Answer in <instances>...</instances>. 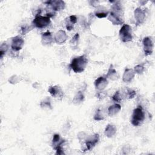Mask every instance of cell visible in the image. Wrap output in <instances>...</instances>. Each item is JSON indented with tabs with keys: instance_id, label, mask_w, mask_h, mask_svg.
<instances>
[{
	"instance_id": "obj_6",
	"label": "cell",
	"mask_w": 155,
	"mask_h": 155,
	"mask_svg": "<svg viewBox=\"0 0 155 155\" xmlns=\"http://www.w3.org/2000/svg\"><path fill=\"white\" fill-rule=\"evenodd\" d=\"M99 140V135L97 133L88 136L85 139V151H89L93 149Z\"/></svg>"
},
{
	"instance_id": "obj_13",
	"label": "cell",
	"mask_w": 155,
	"mask_h": 155,
	"mask_svg": "<svg viewBox=\"0 0 155 155\" xmlns=\"http://www.w3.org/2000/svg\"><path fill=\"white\" fill-rule=\"evenodd\" d=\"M108 83V79L106 77L100 76L95 80L94 85L96 90L99 91H103L107 87Z\"/></svg>"
},
{
	"instance_id": "obj_28",
	"label": "cell",
	"mask_w": 155,
	"mask_h": 155,
	"mask_svg": "<svg viewBox=\"0 0 155 155\" xmlns=\"http://www.w3.org/2000/svg\"><path fill=\"white\" fill-rule=\"evenodd\" d=\"M79 35L78 33H76L73 37L71 38V39L70 41V44L71 45V46L73 45V47H76L78 42H79Z\"/></svg>"
},
{
	"instance_id": "obj_32",
	"label": "cell",
	"mask_w": 155,
	"mask_h": 155,
	"mask_svg": "<svg viewBox=\"0 0 155 155\" xmlns=\"http://www.w3.org/2000/svg\"><path fill=\"white\" fill-rule=\"evenodd\" d=\"M91 4V5H92L93 7H97L99 4V2L97 1H90L89 2Z\"/></svg>"
},
{
	"instance_id": "obj_20",
	"label": "cell",
	"mask_w": 155,
	"mask_h": 155,
	"mask_svg": "<svg viewBox=\"0 0 155 155\" xmlns=\"http://www.w3.org/2000/svg\"><path fill=\"white\" fill-rule=\"evenodd\" d=\"M121 110V106L119 104L116 103L110 105L108 108V114L110 117L116 115Z\"/></svg>"
},
{
	"instance_id": "obj_25",
	"label": "cell",
	"mask_w": 155,
	"mask_h": 155,
	"mask_svg": "<svg viewBox=\"0 0 155 155\" xmlns=\"http://www.w3.org/2000/svg\"><path fill=\"white\" fill-rule=\"evenodd\" d=\"M124 93L125 97L127 99H133L136 94V93L134 90L128 88H126L125 91H124Z\"/></svg>"
},
{
	"instance_id": "obj_12",
	"label": "cell",
	"mask_w": 155,
	"mask_h": 155,
	"mask_svg": "<svg viewBox=\"0 0 155 155\" xmlns=\"http://www.w3.org/2000/svg\"><path fill=\"white\" fill-rule=\"evenodd\" d=\"M48 91L51 96L59 100H61L64 97V91L59 85L50 86L48 88Z\"/></svg>"
},
{
	"instance_id": "obj_10",
	"label": "cell",
	"mask_w": 155,
	"mask_h": 155,
	"mask_svg": "<svg viewBox=\"0 0 155 155\" xmlns=\"http://www.w3.org/2000/svg\"><path fill=\"white\" fill-rule=\"evenodd\" d=\"M24 45V40L20 36H16L13 38L11 43V48L14 51H19Z\"/></svg>"
},
{
	"instance_id": "obj_17",
	"label": "cell",
	"mask_w": 155,
	"mask_h": 155,
	"mask_svg": "<svg viewBox=\"0 0 155 155\" xmlns=\"http://www.w3.org/2000/svg\"><path fill=\"white\" fill-rule=\"evenodd\" d=\"M54 38L52 36L51 33L49 31H45L41 35V43L44 45H48L53 43Z\"/></svg>"
},
{
	"instance_id": "obj_16",
	"label": "cell",
	"mask_w": 155,
	"mask_h": 155,
	"mask_svg": "<svg viewBox=\"0 0 155 155\" xmlns=\"http://www.w3.org/2000/svg\"><path fill=\"white\" fill-rule=\"evenodd\" d=\"M109 12H110L105 7L99 5L96 7L94 12V15L98 18H104L108 16Z\"/></svg>"
},
{
	"instance_id": "obj_22",
	"label": "cell",
	"mask_w": 155,
	"mask_h": 155,
	"mask_svg": "<svg viewBox=\"0 0 155 155\" xmlns=\"http://www.w3.org/2000/svg\"><path fill=\"white\" fill-rule=\"evenodd\" d=\"M125 97V96H124V91H120V90H118L117 91L115 92V93L112 96V99L116 102H120Z\"/></svg>"
},
{
	"instance_id": "obj_14",
	"label": "cell",
	"mask_w": 155,
	"mask_h": 155,
	"mask_svg": "<svg viewBox=\"0 0 155 155\" xmlns=\"http://www.w3.org/2000/svg\"><path fill=\"white\" fill-rule=\"evenodd\" d=\"M54 41L58 44H62L65 42L68 38V36L64 30H60L58 31L54 36Z\"/></svg>"
},
{
	"instance_id": "obj_15",
	"label": "cell",
	"mask_w": 155,
	"mask_h": 155,
	"mask_svg": "<svg viewBox=\"0 0 155 155\" xmlns=\"http://www.w3.org/2000/svg\"><path fill=\"white\" fill-rule=\"evenodd\" d=\"M135 72L133 69L126 68L124 71L122 75V81L124 82H131L135 76Z\"/></svg>"
},
{
	"instance_id": "obj_29",
	"label": "cell",
	"mask_w": 155,
	"mask_h": 155,
	"mask_svg": "<svg viewBox=\"0 0 155 155\" xmlns=\"http://www.w3.org/2000/svg\"><path fill=\"white\" fill-rule=\"evenodd\" d=\"M8 47L7 44L3 43L1 45V47H0V56H1V58H2L3 57V56L4 54H5V53H7V51L8 50Z\"/></svg>"
},
{
	"instance_id": "obj_4",
	"label": "cell",
	"mask_w": 155,
	"mask_h": 155,
	"mask_svg": "<svg viewBox=\"0 0 155 155\" xmlns=\"http://www.w3.org/2000/svg\"><path fill=\"white\" fill-rule=\"evenodd\" d=\"M50 18L47 16H41V15H36L31 25H33V28H44L49 25L50 24Z\"/></svg>"
},
{
	"instance_id": "obj_3",
	"label": "cell",
	"mask_w": 155,
	"mask_h": 155,
	"mask_svg": "<svg viewBox=\"0 0 155 155\" xmlns=\"http://www.w3.org/2000/svg\"><path fill=\"white\" fill-rule=\"evenodd\" d=\"M120 39L123 42H128L133 39V33L131 26L128 24H123L119 31Z\"/></svg>"
},
{
	"instance_id": "obj_31",
	"label": "cell",
	"mask_w": 155,
	"mask_h": 155,
	"mask_svg": "<svg viewBox=\"0 0 155 155\" xmlns=\"http://www.w3.org/2000/svg\"><path fill=\"white\" fill-rule=\"evenodd\" d=\"M19 77L17 76L16 75H13L12 76H11L9 79H8V81L10 83L12 84H16L19 82Z\"/></svg>"
},
{
	"instance_id": "obj_18",
	"label": "cell",
	"mask_w": 155,
	"mask_h": 155,
	"mask_svg": "<svg viewBox=\"0 0 155 155\" xmlns=\"http://www.w3.org/2000/svg\"><path fill=\"white\" fill-rule=\"evenodd\" d=\"M77 17L75 15H71L69 17L67 18L65 21L67 30L68 31H71V30H73L74 25L77 22Z\"/></svg>"
},
{
	"instance_id": "obj_21",
	"label": "cell",
	"mask_w": 155,
	"mask_h": 155,
	"mask_svg": "<svg viewBox=\"0 0 155 155\" xmlns=\"http://www.w3.org/2000/svg\"><path fill=\"white\" fill-rule=\"evenodd\" d=\"M117 128L115 125L112 124H108L104 130V134L107 137H112L116 133Z\"/></svg>"
},
{
	"instance_id": "obj_24",
	"label": "cell",
	"mask_w": 155,
	"mask_h": 155,
	"mask_svg": "<svg viewBox=\"0 0 155 155\" xmlns=\"http://www.w3.org/2000/svg\"><path fill=\"white\" fill-rule=\"evenodd\" d=\"M40 106L41 108L44 109H52L51 101L48 97H46L44 99H43L40 103Z\"/></svg>"
},
{
	"instance_id": "obj_7",
	"label": "cell",
	"mask_w": 155,
	"mask_h": 155,
	"mask_svg": "<svg viewBox=\"0 0 155 155\" xmlns=\"http://www.w3.org/2000/svg\"><path fill=\"white\" fill-rule=\"evenodd\" d=\"M143 50L145 56L151 55L153 52L154 44L151 37L147 36L143 39L142 41Z\"/></svg>"
},
{
	"instance_id": "obj_2",
	"label": "cell",
	"mask_w": 155,
	"mask_h": 155,
	"mask_svg": "<svg viewBox=\"0 0 155 155\" xmlns=\"http://www.w3.org/2000/svg\"><path fill=\"white\" fill-rule=\"evenodd\" d=\"M145 119V112L142 107L139 105L134 109L131 115L130 122L133 126L137 127L143 122Z\"/></svg>"
},
{
	"instance_id": "obj_23",
	"label": "cell",
	"mask_w": 155,
	"mask_h": 155,
	"mask_svg": "<svg viewBox=\"0 0 155 155\" xmlns=\"http://www.w3.org/2000/svg\"><path fill=\"white\" fill-rule=\"evenodd\" d=\"M84 100V95L82 91H78L73 99V103L78 105L81 104Z\"/></svg>"
},
{
	"instance_id": "obj_5",
	"label": "cell",
	"mask_w": 155,
	"mask_h": 155,
	"mask_svg": "<svg viewBox=\"0 0 155 155\" xmlns=\"http://www.w3.org/2000/svg\"><path fill=\"white\" fill-rule=\"evenodd\" d=\"M65 140L61 139V136L58 134H54L52 139V146L53 148L56 151V154H65L63 150V145Z\"/></svg>"
},
{
	"instance_id": "obj_19",
	"label": "cell",
	"mask_w": 155,
	"mask_h": 155,
	"mask_svg": "<svg viewBox=\"0 0 155 155\" xmlns=\"http://www.w3.org/2000/svg\"><path fill=\"white\" fill-rule=\"evenodd\" d=\"M106 78L113 81L117 80V79L119 78V74L112 64L110 65L108 70L107 73L106 74Z\"/></svg>"
},
{
	"instance_id": "obj_8",
	"label": "cell",
	"mask_w": 155,
	"mask_h": 155,
	"mask_svg": "<svg viewBox=\"0 0 155 155\" xmlns=\"http://www.w3.org/2000/svg\"><path fill=\"white\" fill-rule=\"evenodd\" d=\"M146 12L140 7L136 8L134 11V16L136 21V25L137 26L142 24L146 19Z\"/></svg>"
},
{
	"instance_id": "obj_9",
	"label": "cell",
	"mask_w": 155,
	"mask_h": 155,
	"mask_svg": "<svg viewBox=\"0 0 155 155\" xmlns=\"http://www.w3.org/2000/svg\"><path fill=\"white\" fill-rule=\"evenodd\" d=\"M123 14L110 11L108 15V19L113 25H121L124 23Z\"/></svg>"
},
{
	"instance_id": "obj_1",
	"label": "cell",
	"mask_w": 155,
	"mask_h": 155,
	"mask_svg": "<svg viewBox=\"0 0 155 155\" xmlns=\"http://www.w3.org/2000/svg\"><path fill=\"white\" fill-rule=\"evenodd\" d=\"M88 64V59L85 54L74 58L70 64V68L76 73H81L83 72Z\"/></svg>"
},
{
	"instance_id": "obj_27",
	"label": "cell",
	"mask_w": 155,
	"mask_h": 155,
	"mask_svg": "<svg viewBox=\"0 0 155 155\" xmlns=\"http://www.w3.org/2000/svg\"><path fill=\"white\" fill-rule=\"evenodd\" d=\"M133 70L135 72V73L141 74L145 71V67L143 64H137L134 67Z\"/></svg>"
},
{
	"instance_id": "obj_11",
	"label": "cell",
	"mask_w": 155,
	"mask_h": 155,
	"mask_svg": "<svg viewBox=\"0 0 155 155\" xmlns=\"http://www.w3.org/2000/svg\"><path fill=\"white\" fill-rule=\"evenodd\" d=\"M45 4H46L47 6L50 7L55 12L64 9L65 7V2L61 0L48 1L47 2H45Z\"/></svg>"
},
{
	"instance_id": "obj_26",
	"label": "cell",
	"mask_w": 155,
	"mask_h": 155,
	"mask_svg": "<svg viewBox=\"0 0 155 155\" xmlns=\"http://www.w3.org/2000/svg\"><path fill=\"white\" fill-rule=\"evenodd\" d=\"M104 115L103 113V111L101 109L99 108L96 110L94 115V120H96V121H101L104 119Z\"/></svg>"
},
{
	"instance_id": "obj_30",
	"label": "cell",
	"mask_w": 155,
	"mask_h": 155,
	"mask_svg": "<svg viewBox=\"0 0 155 155\" xmlns=\"http://www.w3.org/2000/svg\"><path fill=\"white\" fill-rule=\"evenodd\" d=\"M32 28H33V27L32 25H30V26L22 27L21 28V33H22V35H25L26 33L29 32Z\"/></svg>"
}]
</instances>
